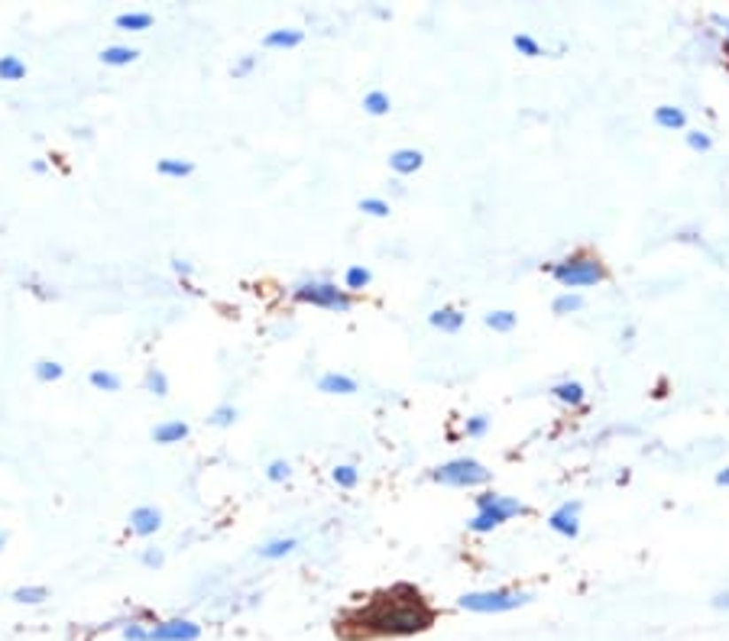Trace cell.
I'll return each mask as SVG.
<instances>
[{"instance_id": "29", "label": "cell", "mask_w": 729, "mask_h": 641, "mask_svg": "<svg viewBox=\"0 0 729 641\" xmlns=\"http://www.w3.org/2000/svg\"><path fill=\"white\" fill-rule=\"evenodd\" d=\"M551 308H555V314H574V312H580V308H584V295H578V292L558 295Z\"/></svg>"}, {"instance_id": "23", "label": "cell", "mask_w": 729, "mask_h": 641, "mask_svg": "<svg viewBox=\"0 0 729 641\" xmlns=\"http://www.w3.org/2000/svg\"><path fill=\"white\" fill-rule=\"evenodd\" d=\"M88 382L95 389H101V392H120V376L111 373V369H91Z\"/></svg>"}, {"instance_id": "3", "label": "cell", "mask_w": 729, "mask_h": 641, "mask_svg": "<svg viewBox=\"0 0 729 641\" xmlns=\"http://www.w3.org/2000/svg\"><path fill=\"white\" fill-rule=\"evenodd\" d=\"M551 275L558 279L564 289H584V285H597L603 282V266L593 256H570V259H561V263L551 266Z\"/></svg>"}, {"instance_id": "22", "label": "cell", "mask_w": 729, "mask_h": 641, "mask_svg": "<svg viewBox=\"0 0 729 641\" xmlns=\"http://www.w3.org/2000/svg\"><path fill=\"white\" fill-rule=\"evenodd\" d=\"M159 175H166V179H185V175H191L195 172V166H191L189 159H159Z\"/></svg>"}, {"instance_id": "34", "label": "cell", "mask_w": 729, "mask_h": 641, "mask_svg": "<svg viewBox=\"0 0 729 641\" xmlns=\"http://www.w3.org/2000/svg\"><path fill=\"white\" fill-rule=\"evenodd\" d=\"M687 146L691 150H697V152H707L713 146V140H710V133H703V130H691L687 133Z\"/></svg>"}, {"instance_id": "38", "label": "cell", "mask_w": 729, "mask_h": 641, "mask_svg": "<svg viewBox=\"0 0 729 641\" xmlns=\"http://www.w3.org/2000/svg\"><path fill=\"white\" fill-rule=\"evenodd\" d=\"M486 428H490V418H486V415L467 418V434H470V437H484Z\"/></svg>"}, {"instance_id": "1", "label": "cell", "mask_w": 729, "mask_h": 641, "mask_svg": "<svg viewBox=\"0 0 729 641\" xmlns=\"http://www.w3.org/2000/svg\"><path fill=\"white\" fill-rule=\"evenodd\" d=\"M367 629L373 632H389V635H412L422 632L431 622V609L425 606V599L418 596V590L412 586H396L389 593L376 596V603L363 615Z\"/></svg>"}, {"instance_id": "42", "label": "cell", "mask_w": 729, "mask_h": 641, "mask_svg": "<svg viewBox=\"0 0 729 641\" xmlns=\"http://www.w3.org/2000/svg\"><path fill=\"white\" fill-rule=\"evenodd\" d=\"M713 606H717V609H729V590H726V593L713 596Z\"/></svg>"}, {"instance_id": "40", "label": "cell", "mask_w": 729, "mask_h": 641, "mask_svg": "<svg viewBox=\"0 0 729 641\" xmlns=\"http://www.w3.org/2000/svg\"><path fill=\"white\" fill-rule=\"evenodd\" d=\"M500 499V492H484V496H477V512L480 509H490L492 502Z\"/></svg>"}, {"instance_id": "39", "label": "cell", "mask_w": 729, "mask_h": 641, "mask_svg": "<svg viewBox=\"0 0 729 641\" xmlns=\"http://www.w3.org/2000/svg\"><path fill=\"white\" fill-rule=\"evenodd\" d=\"M120 635L127 641H146V625H140V622H130V625H123L120 629Z\"/></svg>"}, {"instance_id": "43", "label": "cell", "mask_w": 729, "mask_h": 641, "mask_svg": "<svg viewBox=\"0 0 729 641\" xmlns=\"http://www.w3.org/2000/svg\"><path fill=\"white\" fill-rule=\"evenodd\" d=\"M717 23H720L723 33H726V52H729V17H717Z\"/></svg>"}, {"instance_id": "41", "label": "cell", "mask_w": 729, "mask_h": 641, "mask_svg": "<svg viewBox=\"0 0 729 641\" xmlns=\"http://www.w3.org/2000/svg\"><path fill=\"white\" fill-rule=\"evenodd\" d=\"M172 269L179 275H191V263H185V259H172Z\"/></svg>"}, {"instance_id": "11", "label": "cell", "mask_w": 729, "mask_h": 641, "mask_svg": "<svg viewBox=\"0 0 729 641\" xmlns=\"http://www.w3.org/2000/svg\"><path fill=\"white\" fill-rule=\"evenodd\" d=\"M318 389L328 392V396H353V392H357V382H353L351 376H344V373H324V376L318 379Z\"/></svg>"}, {"instance_id": "9", "label": "cell", "mask_w": 729, "mask_h": 641, "mask_svg": "<svg viewBox=\"0 0 729 641\" xmlns=\"http://www.w3.org/2000/svg\"><path fill=\"white\" fill-rule=\"evenodd\" d=\"M162 529V512L156 506H136L130 512V531L140 537H150Z\"/></svg>"}, {"instance_id": "45", "label": "cell", "mask_w": 729, "mask_h": 641, "mask_svg": "<svg viewBox=\"0 0 729 641\" xmlns=\"http://www.w3.org/2000/svg\"><path fill=\"white\" fill-rule=\"evenodd\" d=\"M7 541H10V535H7V531H0V551L7 547Z\"/></svg>"}, {"instance_id": "27", "label": "cell", "mask_w": 729, "mask_h": 641, "mask_svg": "<svg viewBox=\"0 0 729 641\" xmlns=\"http://www.w3.org/2000/svg\"><path fill=\"white\" fill-rule=\"evenodd\" d=\"M369 279H373V273L367 266H351L347 275H344V285H347V292H357V289H367Z\"/></svg>"}, {"instance_id": "2", "label": "cell", "mask_w": 729, "mask_h": 641, "mask_svg": "<svg viewBox=\"0 0 729 641\" xmlns=\"http://www.w3.org/2000/svg\"><path fill=\"white\" fill-rule=\"evenodd\" d=\"M292 295L299 298V302L305 305H314V308H328V312H351L353 308V298L347 289H337L334 282H324V279H312V282H299L292 289Z\"/></svg>"}, {"instance_id": "10", "label": "cell", "mask_w": 729, "mask_h": 641, "mask_svg": "<svg viewBox=\"0 0 729 641\" xmlns=\"http://www.w3.org/2000/svg\"><path fill=\"white\" fill-rule=\"evenodd\" d=\"M189 437V425L182 418H169V421H159L152 428V441L156 444H182Z\"/></svg>"}, {"instance_id": "33", "label": "cell", "mask_w": 729, "mask_h": 641, "mask_svg": "<svg viewBox=\"0 0 729 641\" xmlns=\"http://www.w3.org/2000/svg\"><path fill=\"white\" fill-rule=\"evenodd\" d=\"M266 476H269L273 483H285L289 476H292V463L279 457V460H273L269 467H266Z\"/></svg>"}, {"instance_id": "36", "label": "cell", "mask_w": 729, "mask_h": 641, "mask_svg": "<svg viewBox=\"0 0 729 641\" xmlns=\"http://www.w3.org/2000/svg\"><path fill=\"white\" fill-rule=\"evenodd\" d=\"M256 68V56H240L237 62H234V68H230V75L234 78H246L250 72Z\"/></svg>"}, {"instance_id": "30", "label": "cell", "mask_w": 729, "mask_h": 641, "mask_svg": "<svg viewBox=\"0 0 729 641\" xmlns=\"http://www.w3.org/2000/svg\"><path fill=\"white\" fill-rule=\"evenodd\" d=\"M214 428H230L234 421H237V405H230V402H224V405H218L214 412H211L208 418Z\"/></svg>"}, {"instance_id": "35", "label": "cell", "mask_w": 729, "mask_h": 641, "mask_svg": "<svg viewBox=\"0 0 729 641\" xmlns=\"http://www.w3.org/2000/svg\"><path fill=\"white\" fill-rule=\"evenodd\" d=\"M361 211H367V214H373V217H389V205L383 198H363Z\"/></svg>"}, {"instance_id": "21", "label": "cell", "mask_w": 729, "mask_h": 641, "mask_svg": "<svg viewBox=\"0 0 729 641\" xmlns=\"http://www.w3.org/2000/svg\"><path fill=\"white\" fill-rule=\"evenodd\" d=\"M49 599V590L46 586H17L13 590V603L19 606H39Z\"/></svg>"}, {"instance_id": "31", "label": "cell", "mask_w": 729, "mask_h": 641, "mask_svg": "<svg viewBox=\"0 0 729 641\" xmlns=\"http://www.w3.org/2000/svg\"><path fill=\"white\" fill-rule=\"evenodd\" d=\"M512 46L519 49L522 56H529V58L541 56V42L535 36H529V33H516V36H512Z\"/></svg>"}, {"instance_id": "28", "label": "cell", "mask_w": 729, "mask_h": 641, "mask_svg": "<svg viewBox=\"0 0 729 641\" xmlns=\"http://www.w3.org/2000/svg\"><path fill=\"white\" fill-rule=\"evenodd\" d=\"M334 483L341 486V490H353L357 483H361V470L357 467H351V463H341V467H334Z\"/></svg>"}, {"instance_id": "19", "label": "cell", "mask_w": 729, "mask_h": 641, "mask_svg": "<svg viewBox=\"0 0 729 641\" xmlns=\"http://www.w3.org/2000/svg\"><path fill=\"white\" fill-rule=\"evenodd\" d=\"M555 398H558V402H564V405H584L587 392H584V386H580V382H574V379H564V382H558V386H555Z\"/></svg>"}, {"instance_id": "5", "label": "cell", "mask_w": 729, "mask_h": 641, "mask_svg": "<svg viewBox=\"0 0 729 641\" xmlns=\"http://www.w3.org/2000/svg\"><path fill=\"white\" fill-rule=\"evenodd\" d=\"M431 476L438 483H445V486H480V483H490V470L480 460H474V457H457V460L441 463Z\"/></svg>"}, {"instance_id": "12", "label": "cell", "mask_w": 729, "mask_h": 641, "mask_svg": "<svg viewBox=\"0 0 729 641\" xmlns=\"http://www.w3.org/2000/svg\"><path fill=\"white\" fill-rule=\"evenodd\" d=\"M422 162H425V156L418 150H396L392 156H389V166H392V172H399V175H412V172L422 169Z\"/></svg>"}, {"instance_id": "8", "label": "cell", "mask_w": 729, "mask_h": 641, "mask_svg": "<svg viewBox=\"0 0 729 641\" xmlns=\"http://www.w3.org/2000/svg\"><path fill=\"white\" fill-rule=\"evenodd\" d=\"M551 531H558L564 537H578L580 535V502H564L548 515Z\"/></svg>"}, {"instance_id": "17", "label": "cell", "mask_w": 729, "mask_h": 641, "mask_svg": "<svg viewBox=\"0 0 729 641\" xmlns=\"http://www.w3.org/2000/svg\"><path fill=\"white\" fill-rule=\"evenodd\" d=\"M295 547H299L295 537H273V541H266V544L256 547V554L263 557V560H279V557L292 554Z\"/></svg>"}, {"instance_id": "18", "label": "cell", "mask_w": 729, "mask_h": 641, "mask_svg": "<svg viewBox=\"0 0 729 641\" xmlns=\"http://www.w3.org/2000/svg\"><path fill=\"white\" fill-rule=\"evenodd\" d=\"M117 27L127 29V33H143V29L152 27V13L150 10H127L117 17Z\"/></svg>"}, {"instance_id": "25", "label": "cell", "mask_w": 729, "mask_h": 641, "mask_svg": "<svg viewBox=\"0 0 729 641\" xmlns=\"http://www.w3.org/2000/svg\"><path fill=\"white\" fill-rule=\"evenodd\" d=\"M389 107H392V101H389L386 91H369V95H363V111L373 113V117H383V113H389Z\"/></svg>"}, {"instance_id": "7", "label": "cell", "mask_w": 729, "mask_h": 641, "mask_svg": "<svg viewBox=\"0 0 729 641\" xmlns=\"http://www.w3.org/2000/svg\"><path fill=\"white\" fill-rule=\"evenodd\" d=\"M201 625L191 619H166L146 629V641H198Z\"/></svg>"}, {"instance_id": "26", "label": "cell", "mask_w": 729, "mask_h": 641, "mask_svg": "<svg viewBox=\"0 0 729 641\" xmlns=\"http://www.w3.org/2000/svg\"><path fill=\"white\" fill-rule=\"evenodd\" d=\"M62 376H66V367L56 363V359H39L36 363V379L39 382H58Z\"/></svg>"}, {"instance_id": "13", "label": "cell", "mask_w": 729, "mask_h": 641, "mask_svg": "<svg viewBox=\"0 0 729 641\" xmlns=\"http://www.w3.org/2000/svg\"><path fill=\"white\" fill-rule=\"evenodd\" d=\"M428 324L445 330V334H457V330L464 328V314L457 312V308H438V312L428 314Z\"/></svg>"}, {"instance_id": "4", "label": "cell", "mask_w": 729, "mask_h": 641, "mask_svg": "<svg viewBox=\"0 0 729 641\" xmlns=\"http://www.w3.org/2000/svg\"><path fill=\"white\" fill-rule=\"evenodd\" d=\"M529 593H519V590H484V593H464L461 596V609L467 613H484V615H496V613H512L519 606L529 603Z\"/></svg>"}, {"instance_id": "37", "label": "cell", "mask_w": 729, "mask_h": 641, "mask_svg": "<svg viewBox=\"0 0 729 641\" xmlns=\"http://www.w3.org/2000/svg\"><path fill=\"white\" fill-rule=\"evenodd\" d=\"M162 564H166V554H162L159 547H146V551H143V567H150V570H159Z\"/></svg>"}, {"instance_id": "14", "label": "cell", "mask_w": 729, "mask_h": 641, "mask_svg": "<svg viewBox=\"0 0 729 641\" xmlns=\"http://www.w3.org/2000/svg\"><path fill=\"white\" fill-rule=\"evenodd\" d=\"M305 39L302 29H269L263 36L266 49H295Z\"/></svg>"}, {"instance_id": "6", "label": "cell", "mask_w": 729, "mask_h": 641, "mask_svg": "<svg viewBox=\"0 0 729 641\" xmlns=\"http://www.w3.org/2000/svg\"><path fill=\"white\" fill-rule=\"evenodd\" d=\"M512 515H525V506H522L519 499H509V496H500V499L492 502L490 509H480L474 515V519L467 521V529L477 531V535H484V531H492L500 529L502 521H509Z\"/></svg>"}, {"instance_id": "15", "label": "cell", "mask_w": 729, "mask_h": 641, "mask_svg": "<svg viewBox=\"0 0 729 641\" xmlns=\"http://www.w3.org/2000/svg\"><path fill=\"white\" fill-rule=\"evenodd\" d=\"M101 62L105 66H111V68H120V66H130V62H136L140 58V49H133V46H107V49H101Z\"/></svg>"}, {"instance_id": "20", "label": "cell", "mask_w": 729, "mask_h": 641, "mask_svg": "<svg viewBox=\"0 0 729 641\" xmlns=\"http://www.w3.org/2000/svg\"><path fill=\"white\" fill-rule=\"evenodd\" d=\"M27 78V62L19 56H0V81H23Z\"/></svg>"}, {"instance_id": "24", "label": "cell", "mask_w": 729, "mask_h": 641, "mask_svg": "<svg viewBox=\"0 0 729 641\" xmlns=\"http://www.w3.org/2000/svg\"><path fill=\"white\" fill-rule=\"evenodd\" d=\"M143 386H146V392H152V396H169V379H166V373L156 367L146 369V376H143Z\"/></svg>"}, {"instance_id": "32", "label": "cell", "mask_w": 729, "mask_h": 641, "mask_svg": "<svg viewBox=\"0 0 729 641\" xmlns=\"http://www.w3.org/2000/svg\"><path fill=\"white\" fill-rule=\"evenodd\" d=\"M486 328H492V330H512L516 328V312H490L486 314Z\"/></svg>"}, {"instance_id": "16", "label": "cell", "mask_w": 729, "mask_h": 641, "mask_svg": "<svg viewBox=\"0 0 729 641\" xmlns=\"http://www.w3.org/2000/svg\"><path fill=\"white\" fill-rule=\"evenodd\" d=\"M655 123H658L662 130H684V127H687V113H684L681 107L662 104L655 107Z\"/></svg>"}, {"instance_id": "44", "label": "cell", "mask_w": 729, "mask_h": 641, "mask_svg": "<svg viewBox=\"0 0 729 641\" xmlns=\"http://www.w3.org/2000/svg\"><path fill=\"white\" fill-rule=\"evenodd\" d=\"M717 483H720V486H729V467H723V470L717 473Z\"/></svg>"}]
</instances>
